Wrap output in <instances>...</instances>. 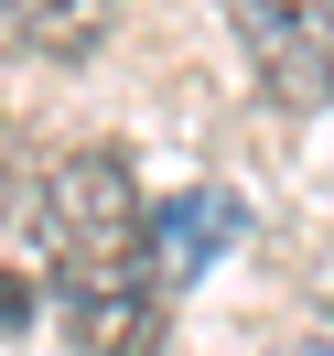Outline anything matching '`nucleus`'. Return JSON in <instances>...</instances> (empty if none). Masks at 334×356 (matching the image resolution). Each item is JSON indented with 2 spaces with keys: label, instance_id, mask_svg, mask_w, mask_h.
Segmentation results:
<instances>
[{
  "label": "nucleus",
  "instance_id": "2",
  "mask_svg": "<svg viewBox=\"0 0 334 356\" xmlns=\"http://www.w3.org/2000/svg\"><path fill=\"white\" fill-rule=\"evenodd\" d=\"M237 33L281 97H302V108L334 97V0H237Z\"/></svg>",
  "mask_w": 334,
  "mask_h": 356
},
{
  "label": "nucleus",
  "instance_id": "3",
  "mask_svg": "<svg viewBox=\"0 0 334 356\" xmlns=\"http://www.w3.org/2000/svg\"><path fill=\"white\" fill-rule=\"evenodd\" d=\"M151 227H162V270H194L216 238H237V195H183V205H151Z\"/></svg>",
  "mask_w": 334,
  "mask_h": 356
},
{
  "label": "nucleus",
  "instance_id": "5",
  "mask_svg": "<svg viewBox=\"0 0 334 356\" xmlns=\"http://www.w3.org/2000/svg\"><path fill=\"white\" fill-rule=\"evenodd\" d=\"M269 356H334V302H324V313H312V324H302V334H281V346H269Z\"/></svg>",
  "mask_w": 334,
  "mask_h": 356
},
{
  "label": "nucleus",
  "instance_id": "4",
  "mask_svg": "<svg viewBox=\"0 0 334 356\" xmlns=\"http://www.w3.org/2000/svg\"><path fill=\"white\" fill-rule=\"evenodd\" d=\"M0 11H11L22 44H87V33H108L119 0H0Z\"/></svg>",
  "mask_w": 334,
  "mask_h": 356
},
{
  "label": "nucleus",
  "instance_id": "1",
  "mask_svg": "<svg viewBox=\"0 0 334 356\" xmlns=\"http://www.w3.org/2000/svg\"><path fill=\"white\" fill-rule=\"evenodd\" d=\"M44 259H54L44 281L65 302V334L87 356H162L173 270H162V227L119 152H65L44 173Z\"/></svg>",
  "mask_w": 334,
  "mask_h": 356
}]
</instances>
